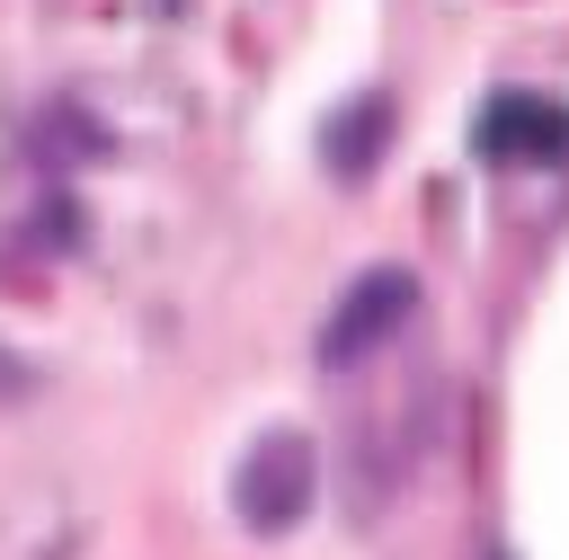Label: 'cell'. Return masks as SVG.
I'll list each match as a JSON object with an SVG mask.
<instances>
[{"label":"cell","mask_w":569,"mask_h":560,"mask_svg":"<svg viewBox=\"0 0 569 560\" xmlns=\"http://www.w3.org/2000/svg\"><path fill=\"white\" fill-rule=\"evenodd\" d=\"M400 311H409V284H400V276H373V284L329 320V356H365V347H373V329H391Z\"/></svg>","instance_id":"cell-3"},{"label":"cell","mask_w":569,"mask_h":560,"mask_svg":"<svg viewBox=\"0 0 569 560\" xmlns=\"http://www.w3.org/2000/svg\"><path fill=\"white\" fill-rule=\"evenodd\" d=\"M560 151H569V116L551 98L507 89L480 107V160H560Z\"/></svg>","instance_id":"cell-1"},{"label":"cell","mask_w":569,"mask_h":560,"mask_svg":"<svg viewBox=\"0 0 569 560\" xmlns=\"http://www.w3.org/2000/svg\"><path fill=\"white\" fill-rule=\"evenodd\" d=\"M302 498H311V444H302V436L258 444V462L240 471V516H249L258 533H276V524L302 516Z\"/></svg>","instance_id":"cell-2"}]
</instances>
